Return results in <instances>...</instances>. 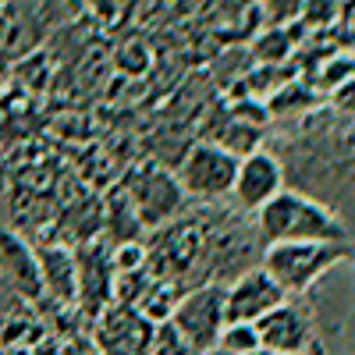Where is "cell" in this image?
<instances>
[{
  "label": "cell",
  "instance_id": "cell-1",
  "mask_svg": "<svg viewBox=\"0 0 355 355\" xmlns=\"http://www.w3.org/2000/svg\"><path fill=\"white\" fill-rule=\"evenodd\" d=\"M256 234L263 245L284 242H348L341 220L302 192L281 189L270 202L256 210Z\"/></svg>",
  "mask_w": 355,
  "mask_h": 355
},
{
  "label": "cell",
  "instance_id": "cell-2",
  "mask_svg": "<svg viewBox=\"0 0 355 355\" xmlns=\"http://www.w3.org/2000/svg\"><path fill=\"white\" fill-rule=\"evenodd\" d=\"M345 256L348 242H284V245H266L259 266L284 288V295H291L306 291L320 274H327Z\"/></svg>",
  "mask_w": 355,
  "mask_h": 355
},
{
  "label": "cell",
  "instance_id": "cell-3",
  "mask_svg": "<svg viewBox=\"0 0 355 355\" xmlns=\"http://www.w3.org/2000/svg\"><path fill=\"white\" fill-rule=\"evenodd\" d=\"M234 178H239V157L227 153L217 142H192L182 164H178V185H182V192L196 196L202 202L231 196Z\"/></svg>",
  "mask_w": 355,
  "mask_h": 355
},
{
  "label": "cell",
  "instance_id": "cell-4",
  "mask_svg": "<svg viewBox=\"0 0 355 355\" xmlns=\"http://www.w3.org/2000/svg\"><path fill=\"white\" fill-rule=\"evenodd\" d=\"M171 327L182 334V341L202 355L217 348L220 331L227 327V316H224V284H199L192 291H185L174 306L171 316Z\"/></svg>",
  "mask_w": 355,
  "mask_h": 355
},
{
  "label": "cell",
  "instance_id": "cell-5",
  "mask_svg": "<svg viewBox=\"0 0 355 355\" xmlns=\"http://www.w3.org/2000/svg\"><path fill=\"white\" fill-rule=\"evenodd\" d=\"M157 341V323H150L139 309L110 302L96 316V345L103 355H150Z\"/></svg>",
  "mask_w": 355,
  "mask_h": 355
},
{
  "label": "cell",
  "instance_id": "cell-6",
  "mask_svg": "<svg viewBox=\"0 0 355 355\" xmlns=\"http://www.w3.org/2000/svg\"><path fill=\"white\" fill-rule=\"evenodd\" d=\"M288 302L284 288L263 270V266H252V270L239 274L231 284H224V316L227 323H256L266 313H274L277 306Z\"/></svg>",
  "mask_w": 355,
  "mask_h": 355
},
{
  "label": "cell",
  "instance_id": "cell-7",
  "mask_svg": "<svg viewBox=\"0 0 355 355\" xmlns=\"http://www.w3.org/2000/svg\"><path fill=\"white\" fill-rule=\"evenodd\" d=\"M281 189H284V167H281V160L274 153H266V150H256V153L239 160V178H234L231 199L239 202L245 214H256Z\"/></svg>",
  "mask_w": 355,
  "mask_h": 355
},
{
  "label": "cell",
  "instance_id": "cell-8",
  "mask_svg": "<svg viewBox=\"0 0 355 355\" xmlns=\"http://www.w3.org/2000/svg\"><path fill=\"white\" fill-rule=\"evenodd\" d=\"M125 192L132 196L135 210H139V220L146 227H164V220H171L182 206V185L178 178L167 174L164 167H146L142 171V185L139 182H128Z\"/></svg>",
  "mask_w": 355,
  "mask_h": 355
},
{
  "label": "cell",
  "instance_id": "cell-9",
  "mask_svg": "<svg viewBox=\"0 0 355 355\" xmlns=\"http://www.w3.org/2000/svg\"><path fill=\"white\" fill-rule=\"evenodd\" d=\"M75 263H78V302L93 309V316H100L114 302V277H117L114 256L100 242H85L75 252Z\"/></svg>",
  "mask_w": 355,
  "mask_h": 355
},
{
  "label": "cell",
  "instance_id": "cell-10",
  "mask_svg": "<svg viewBox=\"0 0 355 355\" xmlns=\"http://www.w3.org/2000/svg\"><path fill=\"white\" fill-rule=\"evenodd\" d=\"M256 331H259V345L277 355H302V348L309 345V320L291 302H284L274 313H266L263 320H256Z\"/></svg>",
  "mask_w": 355,
  "mask_h": 355
},
{
  "label": "cell",
  "instance_id": "cell-11",
  "mask_svg": "<svg viewBox=\"0 0 355 355\" xmlns=\"http://www.w3.org/2000/svg\"><path fill=\"white\" fill-rule=\"evenodd\" d=\"M36 263H40L43 291H50L57 302H78V263H75V252H68L64 245H43V249H36Z\"/></svg>",
  "mask_w": 355,
  "mask_h": 355
},
{
  "label": "cell",
  "instance_id": "cell-12",
  "mask_svg": "<svg viewBox=\"0 0 355 355\" xmlns=\"http://www.w3.org/2000/svg\"><path fill=\"white\" fill-rule=\"evenodd\" d=\"M299 33H295V25H270V28H263V33L256 36L252 43V64H284L291 61V53L295 46H299Z\"/></svg>",
  "mask_w": 355,
  "mask_h": 355
},
{
  "label": "cell",
  "instance_id": "cell-13",
  "mask_svg": "<svg viewBox=\"0 0 355 355\" xmlns=\"http://www.w3.org/2000/svg\"><path fill=\"white\" fill-rule=\"evenodd\" d=\"M316 107V89L306 85L302 78H291L284 89H277V93L266 100V110H270V117H284V114H306Z\"/></svg>",
  "mask_w": 355,
  "mask_h": 355
},
{
  "label": "cell",
  "instance_id": "cell-14",
  "mask_svg": "<svg viewBox=\"0 0 355 355\" xmlns=\"http://www.w3.org/2000/svg\"><path fill=\"white\" fill-rule=\"evenodd\" d=\"M214 142L224 146L227 153H234V157L242 160V157H249V153L259 150V128H256V125H245V121H239V117H231V114H227Z\"/></svg>",
  "mask_w": 355,
  "mask_h": 355
},
{
  "label": "cell",
  "instance_id": "cell-15",
  "mask_svg": "<svg viewBox=\"0 0 355 355\" xmlns=\"http://www.w3.org/2000/svg\"><path fill=\"white\" fill-rule=\"evenodd\" d=\"M355 82V53H327L316 71V89L323 93H338L341 85Z\"/></svg>",
  "mask_w": 355,
  "mask_h": 355
},
{
  "label": "cell",
  "instance_id": "cell-16",
  "mask_svg": "<svg viewBox=\"0 0 355 355\" xmlns=\"http://www.w3.org/2000/svg\"><path fill=\"white\" fill-rule=\"evenodd\" d=\"M217 348H220V355H256L263 348L256 323H227V327L220 331Z\"/></svg>",
  "mask_w": 355,
  "mask_h": 355
},
{
  "label": "cell",
  "instance_id": "cell-17",
  "mask_svg": "<svg viewBox=\"0 0 355 355\" xmlns=\"http://www.w3.org/2000/svg\"><path fill=\"white\" fill-rule=\"evenodd\" d=\"M110 256H114V270H117V274L142 270L146 259H150V252H146L142 239H139V242H121V245H114V249H110Z\"/></svg>",
  "mask_w": 355,
  "mask_h": 355
},
{
  "label": "cell",
  "instance_id": "cell-18",
  "mask_svg": "<svg viewBox=\"0 0 355 355\" xmlns=\"http://www.w3.org/2000/svg\"><path fill=\"white\" fill-rule=\"evenodd\" d=\"M306 8V0H266V15H270L274 25H284V21H299Z\"/></svg>",
  "mask_w": 355,
  "mask_h": 355
},
{
  "label": "cell",
  "instance_id": "cell-19",
  "mask_svg": "<svg viewBox=\"0 0 355 355\" xmlns=\"http://www.w3.org/2000/svg\"><path fill=\"white\" fill-rule=\"evenodd\" d=\"M125 61H121V71H128V75H139V71H146V64H150V50H146V43H132V46H125Z\"/></svg>",
  "mask_w": 355,
  "mask_h": 355
},
{
  "label": "cell",
  "instance_id": "cell-20",
  "mask_svg": "<svg viewBox=\"0 0 355 355\" xmlns=\"http://www.w3.org/2000/svg\"><path fill=\"white\" fill-rule=\"evenodd\" d=\"M334 103H338L341 114H355V82H348V85L338 89V93H334Z\"/></svg>",
  "mask_w": 355,
  "mask_h": 355
},
{
  "label": "cell",
  "instance_id": "cell-21",
  "mask_svg": "<svg viewBox=\"0 0 355 355\" xmlns=\"http://www.w3.org/2000/svg\"><path fill=\"white\" fill-rule=\"evenodd\" d=\"M256 355H277V352H266V348H259V352H256Z\"/></svg>",
  "mask_w": 355,
  "mask_h": 355
},
{
  "label": "cell",
  "instance_id": "cell-22",
  "mask_svg": "<svg viewBox=\"0 0 355 355\" xmlns=\"http://www.w3.org/2000/svg\"><path fill=\"white\" fill-rule=\"evenodd\" d=\"M4 8H8V0H0V11H4Z\"/></svg>",
  "mask_w": 355,
  "mask_h": 355
},
{
  "label": "cell",
  "instance_id": "cell-23",
  "mask_svg": "<svg viewBox=\"0 0 355 355\" xmlns=\"http://www.w3.org/2000/svg\"><path fill=\"white\" fill-rule=\"evenodd\" d=\"M89 4H100V0H89Z\"/></svg>",
  "mask_w": 355,
  "mask_h": 355
}]
</instances>
